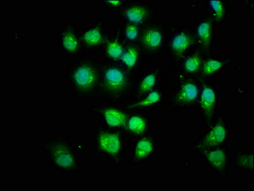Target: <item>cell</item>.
I'll list each match as a JSON object with an SVG mask.
<instances>
[{
	"label": "cell",
	"instance_id": "obj_7",
	"mask_svg": "<svg viewBox=\"0 0 254 191\" xmlns=\"http://www.w3.org/2000/svg\"><path fill=\"white\" fill-rule=\"evenodd\" d=\"M107 40L106 24L102 20H99L81 32L83 53L97 52V50L103 48Z\"/></svg>",
	"mask_w": 254,
	"mask_h": 191
},
{
	"label": "cell",
	"instance_id": "obj_11",
	"mask_svg": "<svg viewBox=\"0 0 254 191\" xmlns=\"http://www.w3.org/2000/svg\"><path fill=\"white\" fill-rule=\"evenodd\" d=\"M141 42L144 48L147 50L157 49L161 46L162 35L159 30L156 28L146 29L142 33Z\"/></svg>",
	"mask_w": 254,
	"mask_h": 191
},
{
	"label": "cell",
	"instance_id": "obj_6",
	"mask_svg": "<svg viewBox=\"0 0 254 191\" xmlns=\"http://www.w3.org/2000/svg\"><path fill=\"white\" fill-rule=\"evenodd\" d=\"M59 48L68 56L75 58L83 53L81 32L75 24L66 23L62 26L58 35Z\"/></svg>",
	"mask_w": 254,
	"mask_h": 191
},
{
	"label": "cell",
	"instance_id": "obj_20",
	"mask_svg": "<svg viewBox=\"0 0 254 191\" xmlns=\"http://www.w3.org/2000/svg\"><path fill=\"white\" fill-rule=\"evenodd\" d=\"M212 33V24L209 21L202 22L198 26L197 33L200 43L204 48H208L210 45Z\"/></svg>",
	"mask_w": 254,
	"mask_h": 191
},
{
	"label": "cell",
	"instance_id": "obj_18",
	"mask_svg": "<svg viewBox=\"0 0 254 191\" xmlns=\"http://www.w3.org/2000/svg\"><path fill=\"white\" fill-rule=\"evenodd\" d=\"M192 44L193 40L190 35L187 33L182 32L174 37L171 42V48L177 54H181L190 48Z\"/></svg>",
	"mask_w": 254,
	"mask_h": 191
},
{
	"label": "cell",
	"instance_id": "obj_25",
	"mask_svg": "<svg viewBox=\"0 0 254 191\" xmlns=\"http://www.w3.org/2000/svg\"><path fill=\"white\" fill-rule=\"evenodd\" d=\"M124 35L126 39L130 42H134L136 41L139 35V30L138 26L134 24L128 23L127 24L125 28Z\"/></svg>",
	"mask_w": 254,
	"mask_h": 191
},
{
	"label": "cell",
	"instance_id": "obj_10",
	"mask_svg": "<svg viewBox=\"0 0 254 191\" xmlns=\"http://www.w3.org/2000/svg\"><path fill=\"white\" fill-rule=\"evenodd\" d=\"M227 137V130L224 124L218 123L211 129L202 140L201 145L204 147H213L220 145Z\"/></svg>",
	"mask_w": 254,
	"mask_h": 191
},
{
	"label": "cell",
	"instance_id": "obj_13",
	"mask_svg": "<svg viewBox=\"0 0 254 191\" xmlns=\"http://www.w3.org/2000/svg\"><path fill=\"white\" fill-rule=\"evenodd\" d=\"M103 48L105 56L112 61H120L125 50L124 45L117 38L108 39Z\"/></svg>",
	"mask_w": 254,
	"mask_h": 191
},
{
	"label": "cell",
	"instance_id": "obj_2",
	"mask_svg": "<svg viewBox=\"0 0 254 191\" xmlns=\"http://www.w3.org/2000/svg\"><path fill=\"white\" fill-rule=\"evenodd\" d=\"M41 149L47 163L57 172L77 174L82 170L76 146L66 136L56 135L42 142Z\"/></svg>",
	"mask_w": 254,
	"mask_h": 191
},
{
	"label": "cell",
	"instance_id": "obj_9",
	"mask_svg": "<svg viewBox=\"0 0 254 191\" xmlns=\"http://www.w3.org/2000/svg\"><path fill=\"white\" fill-rule=\"evenodd\" d=\"M123 16L128 23L139 26L148 18V8L141 4H133L123 11Z\"/></svg>",
	"mask_w": 254,
	"mask_h": 191
},
{
	"label": "cell",
	"instance_id": "obj_12",
	"mask_svg": "<svg viewBox=\"0 0 254 191\" xmlns=\"http://www.w3.org/2000/svg\"><path fill=\"white\" fill-rule=\"evenodd\" d=\"M148 123L145 118L141 115H131L127 119L125 130L134 136H141L146 132Z\"/></svg>",
	"mask_w": 254,
	"mask_h": 191
},
{
	"label": "cell",
	"instance_id": "obj_17",
	"mask_svg": "<svg viewBox=\"0 0 254 191\" xmlns=\"http://www.w3.org/2000/svg\"><path fill=\"white\" fill-rule=\"evenodd\" d=\"M207 161L215 170L221 171L226 167L227 157L226 152L222 149L209 151L206 155Z\"/></svg>",
	"mask_w": 254,
	"mask_h": 191
},
{
	"label": "cell",
	"instance_id": "obj_26",
	"mask_svg": "<svg viewBox=\"0 0 254 191\" xmlns=\"http://www.w3.org/2000/svg\"><path fill=\"white\" fill-rule=\"evenodd\" d=\"M209 5L213 11V15L217 21H220L224 16L225 6L222 1H210Z\"/></svg>",
	"mask_w": 254,
	"mask_h": 191
},
{
	"label": "cell",
	"instance_id": "obj_22",
	"mask_svg": "<svg viewBox=\"0 0 254 191\" xmlns=\"http://www.w3.org/2000/svg\"><path fill=\"white\" fill-rule=\"evenodd\" d=\"M201 65V59L199 55H191L185 61L184 67L187 72L194 73L197 72Z\"/></svg>",
	"mask_w": 254,
	"mask_h": 191
},
{
	"label": "cell",
	"instance_id": "obj_19",
	"mask_svg": "<svg viewBox=\"0 0 254 191\" xmlns=\"http://www.w3.org/2000/svg\"><path fill=\"white\" fill-rule=\"evenodd\" d=\"M161 99V95L160 93L157 91H152L148 94H147L146 96L142 97V99H139V101H135L134 103H131L130 105L127 106V109H137V108H142L150 107L159 103Z\"/></svg>",
	"mask_w": 254,
	"mask_h": 191
},
{
	"label": "cell",
	"instance_id": "obj_21",
	"mask_svg": "<svg viewBox=\"0 0 254 191\" xmlns=\"http://www.w3.org/2000/svg\"><path fill=\"white\" fill-rule=\"evenodd\" d=\"M157 83L155 73H150L142 78L137 88V93L139 96L148 94L152 91Z\"/></svg>",
	"mask_w": 254,
	"mask_h": 191
},
{
	"label": "cell",
	"instance_id": "obj_5",
	"mask_svg": "<svg viewBox=\"0 0 254 191\" xmlns=\"http://www.w3.org/2000/svg\"><path fill=\"white\" fill-rule=\"evenodd\" d=\"M91 114L97 120V124L113 130L124 129L128 117L126 111L121 108L102 103L93 105Z\"/></svg>",
	"mask_w": 254,
	"mask_h": 191
},
{
	"label": "cell",
	"instance_id": "obj_14",
	"mask_svg": "<svg viewBox=\"0 0 254 191\" xmlns=\"http://www.w3.org/2000/svg\"><path fill=\"white\" fill-rule=\"evenodd\" d=\"M216 95L215 91L209 87H205L200 96V106L207 116L210 117L215 108Z\"/></svg>",
	"mask_w": 254,
	"mask_h": 191
},
{
	"label": "cell",
	"instance_id": "obj_23",
	"mask_svg": "<svg viewBox=\"0 0 254 191\" xmlns=\"http://www.w3.org/2000/svg\"><path fill=\"white\" fill-rule=\"evenodd\" d=\"M222 66V62L216 59H209L202 66V73L206 75H211L220 70Z\"/></svg>",
	"mask_w": 254,
	"mask_h": 191
},
{
	"label": "cell",
	"instance_id": "obj_24",
	"mask_svg": "<svg viewBox=\"0 0 254 191\" xmlns=\"http://www.w3.org/2000/svg\"><path fill=\"white\" fill-rule=\"evenodd\" d=\"M236 163L240 167L245 168V170H251L254 167V155L249 154L240 155L238 157Z\"/></svg>",
	"mask_w": 254,
	"mask_h": 191
},
{
	"label": "cell",
	"instance_id": "obj_1",
	"mask_svg": "<svg viewBox=\"0 0 254 191\" xmlns=\"http://www.w3.org/2000/svg\"><path fill=\"white\" fill-rule=\"evenodd\" d=\"M64 78L78 100L91 101L99 97L100 63L95 57H79L69 64Z\"/></svg>",
	"mask_w": 254,
	"mask_h": 191
},
{
	"label": "cell",
	"instance_id": "obj_8",
	"mask_svg": "<svg viewBox=\"0 0 254 191\" xmlns=\"http://www.w3.org/2000/svg\"><path fill=\"white\" fill-rule=\"evenodd\" d=\"M154 149L151 140L142 137L138 140L133 145L131 152V161L133 164H139L146 161L151 156Z\"/></svg>",
	"mask_w": 254,
	"mask_h": 191
},
{
	"label": "cell",
	"instance_id": "obj_3",
	"mask_svg": "<svg viewBox=\"0 0 254 191\" xmlns=\"http://www.w3.org/2000/svg\"><path fill=\"white\" fill-rule=\"evenodd\" d=\"M115 130L97 124L92 132L93 149L99 156L119 165L124 157V139Z\"/></svg>",
	"mask_w": 254,
	"mask_h": 191
},
{
	"label": "cell",
	"instance_id": "obj_15",
	"mask_svg": "<svg viewBox=\"0 0 254 191\" xmlns=\"http://www.w3.org/2000/svg\"><path fill=\"white\" fill-rule=\"evenodd\" d=\"M139 49L136 47H128L126 48H125L124 54L120 61L122 62L127 70L132 71L136 67L139 61Z\"/></svg>",
	"mask_w": 254,
	"mask_h": 191
},
{
	"label": "cell",
	"instance_id": "obj_16",
	"mask_svg": "<svg viewBox=\"0 0 254 191\" xmlns=\"http://www.w3.org/2000/svg\"><path fill=\"white\" fill-rule=\"evenodd\" d=\"M199 95L197 86L191 82H187L182 86L178 93L177 100L180 103H189L195 101Z\"/></svg>",
	"mask_w": 254,
	"mask_h": 191
},
{
	"label": "cell",
	"instance_id": "obj_27",
	"mask_svg": "<svg viewBox=\"0 0 254 191\" xmlns=\"http://www.w3.org/2000/svg\"><path fill=\"white\" fill-rule=\"evenodd\" d=\"M101 3L106 8L110 9H117L122 6L124 1L121 0H112V1H102Z\"/></svg>",
	"mask_w": 254,
	"mask_h": 191
},
{
	"label": "cell",
	"instance_id": "obj_4",
	"mask_svg": "<svg viewBox=\"0 0 254 191\" xmlns=\"http://www.w3.org/2000/svg\"><path fill=\"white\" fill-rule=\"evenodd\" d=\"M129 86V75L126 69L112 63H100L99 97L105 99L122 97Z\"/></svg>",
	"mask_w": 254,
	"mask_h": 191
}]
</instances>
